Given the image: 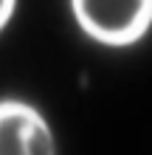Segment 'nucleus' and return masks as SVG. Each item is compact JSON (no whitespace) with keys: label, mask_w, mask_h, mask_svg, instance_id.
<instances>
[{"label":"nucleus","mask_w":152,"mask_h":155,"mask_svg":"<svg viewBox=\"0 0 152 155\" xmlns=\"http://www.w3.org/2000/svg\"><path fill=\"white\" fill-rule=\"evenodd\" d=\"M73 17L90 40L127 48L152 25V0H70Z\"/></svg>","instance_id":"1"},{"label":"nucleus","mask_w":152,"mask_h":155,"mask_svg":"<svg viewBox=\"0 0 152 155\" xmlns=\"http://www.w3.org/2000/svg\"><path fill=\"white\" fill-rule=\"evenodd\" d=\"M0 155H57L51 127L37 107L20 99L0 102Z\"/></svg>","instance_id":"2"},{"label":"nucleus","mask_w":152,"mask_h":155,"mask_svg":"<svg viewBox=\"0 0 152 155\" xmlns=\"http://www.w3.org/2000/svg\"><path fill=\"white\" fill-rule=\"evenodd\" d=\"M14 6H17V0H0V31L6 28V23H8V20H11Z\"/></svg>","instance_id":"3"}]
</instances>
